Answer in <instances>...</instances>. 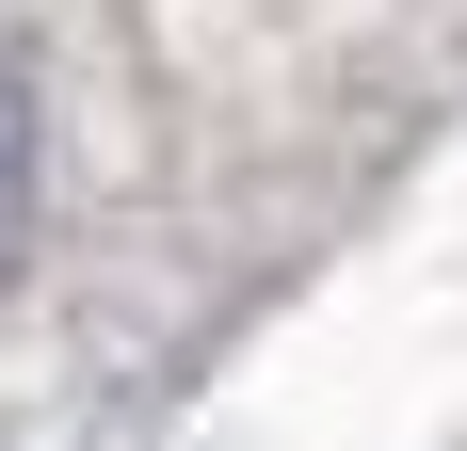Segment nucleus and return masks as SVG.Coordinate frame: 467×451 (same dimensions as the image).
Returning a JSON list of instances; mask_svg holds the SVG:
<instances>
[{"label": "nucleus", "mask_w": 467, "mask_h": 451, "mask_svg": "<svg viewBox=\"0 0 467 451\" xmlns=\"http://www.w3.org/2000/svg\"><path fill=\"white\" fill-rule=\"evenodd\" d=\"M16 242H33V97L0 65V274H16Z\"/></svg>", "instance_id": "obj_1"}]
</instances>
